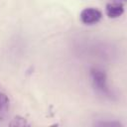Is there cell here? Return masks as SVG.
<instances>
[{
    "label": "cell",
    "mask_w": 127,
    "mask_h": 127,
    "mask_svg": "<svg viewBox=\"0 0 127 127\" xmlns=\"http://www.w3.org/2000/svg\"><path fill=\"white\" fill-rule=\"evenodd\" d=\"M80 21L84 25H94L97 24L101 18H102V13L100 10L94 7H87L84 8L79 15Z\"/></svg>",
    "instance_id": "2"
},
{
    "label": "cell",
    "mask_w": 127,
    "mask_h": 127,
    "mask_svg": "<svg viewBox=\"0 0 127 127\" xmlns=\"http://www.w3.org/2000/svg\"><path fill=\"white\" fill-rule=\"evenodd\" d=\"M9 109H10V99L5 92L0 91V118L5 117Z\"/></svg>",
    "instance_id": "4"
},
{
    "label": "cell",
    "mask_w": 127,
    "mask_h": 127,
    "mask_svg": "<svg viewBox=\"0 0 127 127\" xmlns=\"http://www.w3.org/2000/svg\"><path fill=\"white\" fill-rule=\"evenodd\" d=\"M126 0H114V2H117V3H121V4H124Z\"/></svg>",
    "instance_id": "6"
},
{
    "label": "cell",
    "mask_w": 127,
    "mask_h": 127,
    "mask_svg": "<svg viewBox=\"0 0 127 127\" xmlns=\"http://www.w3.org/2000/svg\"><path fill=\"white\" fill-rule=\"evenodd\" d=\"M89 74H90V79H91L94 89L101 95H104L106 97H111L112 91L108 85L107 75H106L105 71L100 68L93 67L90 69Z\"/></svg>",
    "instance_id": "1"
},
{
    "label": "cell",
    "mask_w": 127,
    "mask_h": 127,
    "mask_svg": "<svg viewBox=\"0 0 127 127\" xmlns=\"http://www.w3.org/2000/svg\"><path fill=\"white\" fill-rule=\"evenodd\" d=\"M105 12L109 18H112V19L119 18L124 13V5L117 2L108 3L105 7Z\"/></svg>",
    "instance_id": "3"
},
{
    "label": "cell",
    "mask_w": 127,
    "mask_h": 127,
    "mask_svg": "<svg viewBox=\"0 0 127 127\" xmlns=\"http://www.w3.org/2000/svg\"><path fill=\"white\" fill-rule=\"evenodd\" d=\"M10 126H29L28 121L22 116H15L9 124Z\"/></svg>",
    "instance_id": "5"
}]
</instances>
